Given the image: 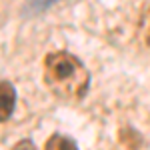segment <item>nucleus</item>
<instances>
[{
	"label": "nucleus",
	"instance_id": "6",
	"mask_svg": "<svg viewBox=\"0 0 150 150\" xmlns=\"http://www.w3.org/2000/svg\"><path fill=\"white\" fill-rule=\"evenodd\" d=\"M12 150H36V146L30 142V140H22V142H18Z\"/></svg>",
	"mask_w": 150,
	"mask_h": 150
},
{
	"label": "nucleus",
	"instance_id": "5",
	"mask_svg": "<svg viewBox=\"0 0 150 150\" xmlns=\"http://www.w3.org/2000/svg\"><path fill=\"white\" fill-rule=\"evenodd\" d=\"M54 0H32L30 2V10L32 12H38V10H44L46 6H50Z\"/></svg>",
	"mask_w": 150,
	"mask_h": 150
},
{
	"label": "nucleus",
	"instance_id": "4",
	"mask_svg": "<svg viewBox=\"0 0 150 150\" xmlns=\"http://www.w3.org/2000/svg\"><path fill=\"white\" fill-rule=\"evenodd\" d=\"M140 26H142V38H144V42L150 46V6L144 10V16H142Z\"/></svg>",
	"mask_w": 150,
	"mask_h": 150
},
{
	"label": "nucleus",
	"instance_id": "1",
	"mask_svg": "<svg viewBox=\"0 0 150 150\" xmlns=\"http://www.w3.org/2000/svg\"><path fill=\"white\" fill-rule=\"evenodd\" d=\"M44 82L62 100H80L88 90V70L70 52H50L44 58Z\"/></svg>",
	"mask_w": 150,
	"mask_h": 150
},
{
	"label": "nucleus",
	"instance_id": "3",
	"mask_svg": "<svg viewBox=\"0 0 150 150\" xmlns=\"http://www.w3.org/2000/svg\"><path fill=\"white\" fill-rule=\"evenodd\" d=\"M44 150H78L76 142L68 136H62V134H54L46 140V146Z\"/></svg>",
	"mask_w": 150,
	"mask_h": 150
},
{
	"label": "nucleus",
	"instance_id": "2",
	"mask_svg": "<svg viewBox=\"0 0 150 150\" xmlns=\"http://www.w3.org/2000/svg\"><path fill=\"white\" fill-rule=\"evenodd\" d=\"M14 104H16V90L8 80L0 82V122L8 120L14 112Z\"/></svg>",
	"mask_w": 150,
	"mask_h": 150
}]
</instances>
